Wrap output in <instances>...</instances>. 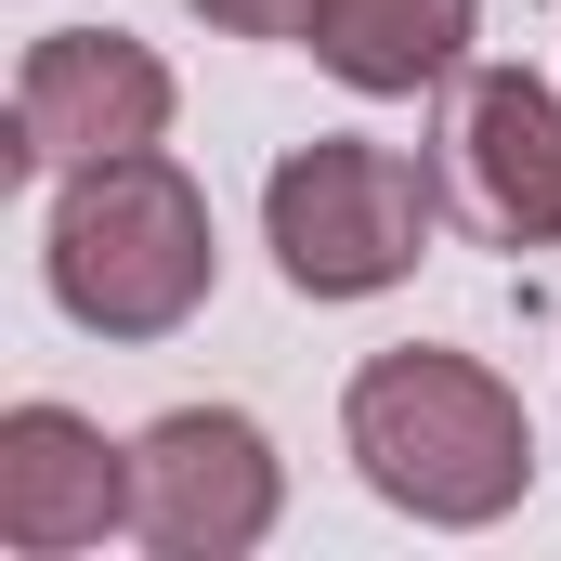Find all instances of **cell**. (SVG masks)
<instances>
[{
	"label": "cell",
	"instance_id": "4",
	"mask_svg": "<svg viewBox=\"0 0 561 561\" xmlns=\"http://www.w3.org/2000/svg\"><path fill=\"white\" fill-rule=\"evenodd\" d=\"M287 523V457L249 405H170L131 431V549L249 561Z\"/></svg>",
	"mask_w": 561,
	"mask_h": 561
},
{
	"label": "cell",
	"instance_id": "8",
	"mask_svg": "<svg viewBox=\"0 0 561 561\" xmlns=\"http://www.w3.org/2000/svg\"><path fill=\"white\" fill-rule=\"evenodd\" d=\"M470 39H483V0H313V26H300V53L366 105L444 92L470 66Z\"/></svg>",
	"mask_w": 561,
	"mask_h": 561
},
{
	"label": "cell",
	"instance_id": "6",
	"mask_svg": "<svg viewBox=\"0 0 561 561\" xmlns=\"http://www.w3.org/2000/svg\"><path fill=\"white\" fill-rule=\"evenodd\" d=\"M170 105H183V79L131 26H39L26 66H13V144L0 157H13V183H66L92 157L170 144Z\"/></svg>",
	"mask_w": 561,
	"mask_h": 561
},
{
	"label": "cell",
	"instance_id": "9",
	"mask_svg": "<svg viewBox=\"0 0 561 561\" xmlns=\"http://www.w3.org/2000/svg\"><path fill=\"white\" fill-rule=\"evenodd\" d=\"M183 13H209L222 39H300L313 26V0H183Z\"/></svg>",
	"mask_w": 561,
	"mask_h": 561
},
{
	"label": "cell",
	"instance_id": "2",
	"mask_svg": "<svg viewBox=\"0 0 561 561\" xmlns=\"http://www.w3.org/2000/svg\"><path fill=\"white\" fill-rule=\"evenodd\" d=\"M39 287L66 327L92 340H170L209 313L222 287V222H209V183L144 144V157H92L53 183V222H39Z\"/></svg>",
	"mask_w": 561,
	"mask_h": 561
},
{
	"label": "cell",
	"instance_id": "1",
	"mask_svg": "<svg viewBox=\"0 0 561 561\" xmlns=\"http://www.w3.org/2000/svg\"><path fill=\"white\" fill-rule=\"evenodd\" d=\"M340 457L379 510H405L431 536H483L536 496V419L523 392L483 366V353H444V340H405V353H366L353 392H340Z\"/></svg>",
	"mask_w": 561,
	"mask_h": 561
},
{
	"label": "cell",
	"instance_id": "5",
	"mask_svg": "<svg viewBox=\"0 0 561 561\" xmlns=\"http://www.w3.org/2000/svg\"><path fill=\"white\" fill-rule=\"evenodd\" d=\"M444 222L470 249H561V92L536 66H457L444 79V131H431Z\"/></svg>",
	"mask_w": 561,
	"mask_h": 561
},
{
	"label": "cell",
	"instance_id": "3",
	"mask_svg": "<svg viewBox=\"0 0 561 561\" xmlns=\"http://www.w3.org/2000/svg\"><path fill=\"white\" fill-rule=\"evenodd\" d=\"M431 222H444L431 157L366 144V131L287 144L275 183H262V249H275L287 300H379V287H405L419 249H431Z\"/></svg>",
	"mask_w": 561,
	"mask_h": 561
},
{
	"label": "cell",
	"instance_id": "7",
	"mask_svg": "<svg viewBox=\"0 0 561 561\" xmlns=\"http://www.w3.org/2000/svg\"><path fill=\"white\" fill-rule=\"evenodd\" d=\"M131 536V444H105V419L26 392L0 419V549L13 561H79Z\"/></svg>",
	"mask_w": 561,
	"mask_h": 561
}]
</instances>
